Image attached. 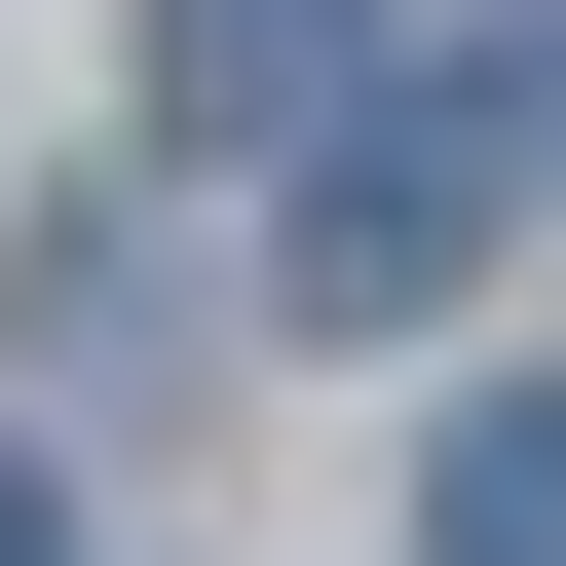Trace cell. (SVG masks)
Returning <instances> with one entry per match:
<instances>
[{
    "label": "cell",
    "mask_w": 566,
    "mask_h": 566,
    "mask_svg": "<svg viewBox=\"0 0 566 566\" xmlns=\"http://www.w3.org/2000/svg\"><path fill=\"white\" fill-rule=\"evenodd\" d=\"M151 114H227V151H340V0H151Z\"/></svg>",
    "instance_id": "obj_2"
},
{
    "label": "cell",
    "mask_w": 566,
    "mask_h": 566,
    "mask_svg": "<svg viewBox=\"0 0 566 566\" xmlns=\"http://www.w3.org/2000/svg\"><path fill=\"white\" fill-rule=\"evenodd\" d=\"M491 189H528V151H491L453 76H416V114H340V151H303V340H416L453 264H491Z\"/></svg>",
    "instance_id": "obj_1"
},
{
    "label": "cell",
    "mask_w": 566,
    "mask_h": 566,
    "mask_svg": "<svg viewBox=\"0 0 566 566\" xmlns=\"http://www.w3.org/2000/svg\"><path fill=\"white\" fill-rule=\"evenodd\" d=\"M416 566H566V378H491V416H453V491H416Z\"/></svg>",
    "instance_id": "obj_3"
},
{
    "label": "cell",
    "mask_w": 566,
    "mask_h": 566,
    "mask_svg": "<svg viewBox=\"0 0 566 566\" xmlns=\"http://www.w3.org/2000/svg\"><path fill=\"white\" fill-rule=\"evenodd\" d=\"M0 566H39V453H0Z\"/></svg>",
    "instance_id": "obj_4"
}]
</instances>
